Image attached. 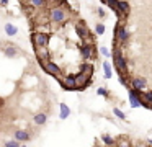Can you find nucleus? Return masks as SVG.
I'll list each match as a JSON object with an SVG mask.
<instances>
[{
    "label": "nucleus",
    "instance_id": "obj_1",
    "mask_svg": "<svg viewBox=\"0 0 152 147\" xmlns=\"http://www.w3.org/2000/svg\"><path fill=\"white\" fill-rule=\"evenodd\" d=\"M69 18V15H67V12H66V8H62V7H53L51 8V12H49V20L53 23H64L66 20Z\"/></svg>",
    "mask_w": 152,
    "mask_h": 147
},
{
    "label": "nucleus",
    "instance_id": "obj_14",
    "mask_svg": "<svg viewBox=\"0 0 152 147\" xmlns=\"http://www.w3.org/2000/svg\"><path fill=\"white\" fill-rule=\"evenodd\" d=\"M69 114H70V110H69V106H67L66 103H61V119H67L69 118Z\"/></svg>",
    "mask_w": 152,
    "mask_h": 147
},
{
    "label": "nucleus",
    "instance_id": "obj_3",
    "mask_svg": "<svg viewBox=\"0 0 152 147\" xmlns=\"http://www.w3.org/2000/svg\"><path fill=\"white\" fill-rule=\"evenodd\" d=\"M31 39H33L34 46H39V48H48V44H49V34L48 33H33V36H31Z\"/></svg>",
    "mask_w": 152,
    "mask_h": 147
},
{
    "label": "nucleus",
    "instance_id": "obj_11",
    "mask_svg": "<svg viewBox=\"0 0 152 147\" xmlns=\"http://www.w3.org/2000/svg\"><path fill=\"white\" fill-rule=\"evenodd\" d=\"M129 103H131L132 108H141V106H142V103H141V100H139L136 90H131V91H129Z\"/></svg>",
    "mask_w": 152,
    "mask_h": 147
},
{
    "label": "nucleus",
    "instance_id": "obj_15",
    "mask_svg": "<svg viewBox=\"0 0 152 147\" xmlns=\"http://www.w3.org/2000/svg\"><path fill=\"white\" fill-rule=\"evenodd\" d=\"M5 33H7L8 36H15L18 33V29H17V26H15V25L7 23V25H5Z\"/></svg>",
    "mask_w": 152,
    "mask_h": 147
},
{
    "label": "nucleus",
    "instance_id": "obj_32",
    "mask_svg": "<svg viewBox=\"0 0 152 147\" xmlns=\"http://www.w3.org/2000/svg\"><path fill=\"white\" fill-rule=\"evenodd\" d=\"M46 2H48V0H46Z\"/></svg>",
    "mask_w": 152,
    "mask_h": 147
},
{
    "label": "nucleus",
    "instance_id": "obj_18",
    "mask_svg": "<svg viewBox=\"0 0 152 147\" xmlns=\"http://www.w3.org/2000/svg\"><path fill=\"white\" fill-rule=\"evenodd\" d=\"M103 70H105V78H110L111 77V67H110L108 62H103Z\"/></svg>",
    "mask_w": 152,
    "mask_h": 147
},
{
    "label": "nucleus",
    "instance_id": "obj_9",
    "mask_svg": "<svg viewBox=\"0 0 152 147\" xmlns=\"http://www.w3.org/2000/svg\"><path fill=\"white\" fill-rule=\"evenodd\" d=\"M34 51H36L38 59H39L41 64L44 62V59L49 57V51H48V48H39V46H34Z\"/></svg>",
    "mask_w": 152,
    "mask_h": 147
},
{
    "label": "nucleus",
    "instance_id": "obj_30",
    "mask_svg": "<svg viewBox=\"0 0 152 147\" xmlns=\"http://www.w3.org/2000/svg\"><path fill=\"white\" fill-rule=\"evenodd\" d=\"M149 144H151V146H152V139H151V140H149Z\"/></svg>",
    "mask_w": 152,
    "mask_h": 147
},
{
    "label": "nucleus",
    "instance_id": "obj_28",
    "mask_svg": "<svg viewBox=\"0 0 152 147\" xmlns=\"http://www.w3.org/2000/svg\"><path fill=\"white\" fill-rule=\"evenodd\" d=\"M119 147H129V146H128V142H123V144H119Z\"/></svg>",
    "mask_w": 152,
    "mask_h": 147
},
{
    "label": "nucleus",
    "instance_id": "obj_24",
    "mask_svg": "<svg viewBox=\"0 0 152 147\" xmlns=\"http://www.w3.org/2000/svg\"><path fill=\"white\" fill-rule=\"evenodd\" d=\"M95 31H96V34H103V33H105V26H103L102 23H98V25L95 26Z\"/></svg>",
    "mask_w": 152,
    "mask_h": 147
},
{
    "label": "nucleus",
    "instance_id": "obj_27",
    "mask_svg": "<svg viewBox=\"0 0 152 147\" xmlns=\"http://www.w3.org/2000/svg\"><path fill=\"white\" fill-rule=\"evenodd\" d=\"M96 12H98V15H100V16H105V10H103V8H98Z\"/></svg>",
    "mask_w": 152,
    "mask_h": 147
},
{
    "label": "nucleus",
    "instance_id": "obj_22",
    "mask_svg": "<svg viewBox=\"0 0 152 147\" xmlns=\"http://www.w3.org/2000/svg\"><path fill=\"white\" fill-rule=\"evenodd\" d=\"M28 2H30L33 7H43L44 3H46V0H28Z\"/></svg>",
    "mask_w": 152,
    "mask_h": 147
},
{
    "label": "nucleus",
    "instance_id": "obj_4",
    "mask_svg": "<svg viewBox=\"0 0 152 147\" xmlns=\"http://www.w3.org/2000/svg\"><path fill=\"white\" fill-rule=\"evenodd\" d=\"M43 67L44 70L48 72L49 75H54V77H61V69L56 62H51V61H44L43 62Z\"/></svg>",
    "mask_w": 152,
    "mask_h": 147
},
{
    "label": "nucleus",
    "instance_id": "obj_20",
    "mask_svg": "<svg viewBox=\"0 0 152 147\" xmlns=\"http://www.w3.org/2000/svg\"><path fill=\"white\" fill-rule=\"evenodd\" d=\"M113 113H115V116H118L119 119H126V114L123 113L121 110H118V108H113Z\"/></svg>",
    "mask_w": 152,
    "mask_h": 147
},
{
    "label": "nucleus",
    "instance_id": "obj_13",
    "mask_svg": "<svg viewBox=\"0 0 152 147\" xmlns=\"http://www.w3.org/2000/svg\"><path fill=\"white\" fill-rule=\"evenodd\" d=\"M82 72L83 75H85L88 80H92V75H93V65L92 64H85V65H82Z\"/></svg>",
    "mask_w": 152,
    "mask_h": 147
},
{
    "label": "nucleus",
    "instance_id": "obj_6",
    "mask_svg": "<svg viewBox=\"0 0 152 147\" xmlns=\"http://www.w3.org/2000/svg\"><path fill=\"white\" fill-rule=\"evenodd\" d=\"M131 85H132V90L142 91V90H145V87H147V82H145L144 78H141V77H136V78L131 80Z\"/></svg>",
    "mask_w": 152,
    "mask_h": 147
},
{
    "label": "nucleus",
    "instance_id": "obj_21",
    "mask_svg": "<svg viewBox=\"0 0 152 147\" xmlns=\"http://www.w3.org/2000/svg\"><path fill=\"white\" fill-rule=\"evenodd\" d=\"M5 147H20V142H18V140H15V139L7 140V142H5Z\"/></svg>",
    "mask_w": 152,
    "mask_h": 147
},
{
    "label": "nucleus",
    "instance_id": "obj_29",
    "mask_svg": "<svg viewBox=\"0 0 152 147\" xmlns=\"http://www.w3.org/2000/svg\"><path fill=\"white\" fill-rule=\"evenodd\" d=\"M2 3H4V5H7V3H8V0H2Z\"/></svg>",
    "mask_w": 152,
    "mask_h": 147
},
{
    "label": "nucleus",
    "instance_id": "obj_23",
    "mask_svg": "<svg viewBox=\"0 0 152 147\" xmlns=\"http://www.w3.org/2000/svg\"><path fill=\"white\" fill-rule=\"evenodd\" d=\"M51 2H53V5H54V7H62V8L67 5L66 0H51Z\"/></svg>",
    "mask_w": 152,
    "mask_h": 147
},
{
    "label": "nucleus",
    "instance_id": "obj_5",
    "mask_svg": "<svg viewBox=\"0 0 152 147\" xmlns=\"http://www.w3.org/2000/svg\"><path fill=\"white\" fill-rule=\"evenodd\" d=\"M75 31H77V34H79L82 39H85V41H88V39H90V31H88V28H87V25H85L83 21H79V23H77Z\"/></svg>",
    "mask_w": 152,
    "mask_h": 147
},
{
    "label": "nucleus",
    "instance_id": "obj_10",
    "mask_svg": "<svg viewBox=\"0 0 152 147\" xmlns=\"http://www.w3.org/2000/svg\"><path fill=\"white\" fill-rule=\"evenodd\" d=\"M80 54H82V57H85V59H90L93 56V46L92 44H83V46H80Z\"/></svg>",
    "mask_w": 152,
    "mask_h": 147
},
{
    "label": "nucleus",
    "instance_id": "obj_17",
    "mask_svg": "<svg viewBox=\"0 0 152 147\" xmlns=\"http://www.w3.org/2000/svg\"><path fill=\"white\" fill-rule=\"evenodd\" d=\"M4 52H5V56H8V57H15V56H17V49L12 48V46H7V48L4 49Z\"/></svg>",
    "mask_w": 152,
    "mask_h": 147
},
{
    "label": "nucleus",
    "instance_id": "obj_25",
    "mask_svg": "<svg viewBox=\"0 0 152 147\" xmlns=\"http://www.w3.org/2000/svg\"><path fill=\"white\" fill-rule=\"evenodd\" d=\"M100 52H102L103 56H110V52H108V49H106V48H100Z\"/></svg>",
    "mask_w": 152,
    "mask_h": 147
},
{
    "label": "nucleus",
    "instance_id": "obj_19",
    "mask_svg": "<svg viewBox=\"0 0 152 147\" xmlns=\"http://www.w3.org/2000/svg\"><path fill=\"white\" fill-rule=\"evenodd\" d=\"M102 140H103V142L106 144V146H113V144H115V139H113L111 136H106V134H105V136L102 137Z\"/></svg>",
    "mask_w": 152,
    "mask_h": 147
},
{
    "label": "nucleus",
    "instance_id": "obj_2",
    "mask_svg": "<svg viewBox=\"0 0 152 147\" xmlns=\"http://www.w3.org/2000/svg\"><path fill=\"white\" fill-rule=\"evenodd\" d=\"M113 59H115V65L116 69H118V74H126V61H124V56L121 54V51H119V48L116 46L115 51H113Z\"/></svg>",
    "mask_w": 152,
    "mask_h": 147
},
{
    "label": "nucleus",
    "instance_id": "obj_8",
    "mask_svg": "<svg viewBox=\"0 0 152 147\" xmlns=\"http://www.w3.org/2000/svg\"><path fill=\"white\" fill-rule=\"evenodd\" d=\"M61 85H62L66 90H75V82H74V75H67L66 78L61 80Z\"/></svg>",
    "mask_w": 152,
    "mask_h": 147
},
{
    "label": "nucleus",
    "instance_id": "obj_12",
    "mask_svg": "<svg viewBox=\"0 0 152 147\" xmlns=\"http://www.w3.org/2000/svg\"><path fill=\"white\" fill-rule=\"evenodd\" d=\"M13 139L18 140V142H26V140H30V134H28L26 131H17Z\"/></svg>",
    "mask_w": 152,
    "mask_h": 147
},
{
    "label": "nucleus",
    "instance_id": "obj_26",
    "mask_svg": "<svg viewBox=\"0 0 152 147\" xmlns=\"http://www.w3.org/2000/svg\"><path fill=\"white\" fill-rule=\"evenodd\" d=\"M98 95H103V97H105V95H106V90H105V88H98Z\"/></svg>",
    "mask_w": 152,
    "mask_h": 147
},
{
    "label": "nucleus",
    "instance_id": "obj_31",
    "mask_svg": "<svg viewBox=\"0 0 152 147\" xmlns=\"http://www.w3.org/2000/svg\"><path fill=\"white\" fill-rule=\"evenodd\" d=\"M20 147H26V146H20Z\"/></svg>",
    "mask_w": 152,
    "mask_h": 147
},
{
    "label": "nucleus",
    "instance_id": "obj_7",
    "mask_svg": "<svg viewBox=\"0 0 152 147\" xmlns=\"http://www.w3.org/2000/svg\"><path fill=\"white\" fill-rule=\"evenodd\" d=\"M116 39H119L121 42H126L129 39V31L124 26H118L116 28Z\"/></svg>",
    "mask_w": 152,
    "mask_h": 147
},
{
    "label": "nucleus",
    "instance_id": "obj_16",
    "mask_svg": "<svg viewBox=\"0 0 152 147\" xmlns=\"http://www.w3.org/2000/svg\"><path fill=\"white\" fill-rule=\"evenodd\" d=\"M46 121H48V116L44 113H38L36 116H34V123L38 124V126H41V124H46Z\"/></svg>",
    "mask_w": 152,
    "mask_h": 147
}]
</instances>
